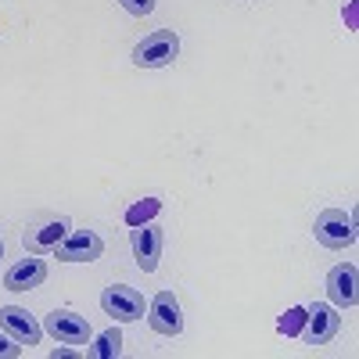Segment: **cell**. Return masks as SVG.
<instances>
[{
	"instance_id": "obj_19",
	"label": "cell",
	"mask_w": 359,
	"mask_h": 359,
	"mask_svg": "<svg viewBox=\"0 0 359 359\" xmlns=\"http://www.w3.org/2000/svg\"><path fill=\"white\" fill-rule=\"evenodd\" d=\"M0 259H4V241H0Z\"/></svg>"
},
{
	"instance_id": "obj_15",
	"label": "cell",
	"mask_w": 359,
	"mask_h": 359,
	"mask_svg": "<svg viewBox=\"0 0 359 359\" xmlns=\"http://www.w3.org/2000/svg\"><path fill=\"white\" fill-rule=\"evenodd\" d=\"M302 327H306V309H302V306H294V309H287V313L280 316L277 331L287 334V338H294V334H302Z\"/></svg>"
},
{
	"instance_id": "obj_8",
	"label": "cell",
	"mask_w": 359,
	"mask_h": 359,
	"mask_svg": "<svg viewBox=\"0 0 359 359\" xmlns=\"http://www.w3.org/2000/svg\"><path fill=\"white\" fill-rule=\"evenodd\" d=\"M133 259L144 273H155L158 259H162V226H155V223L133 226Z\"/></svg>"
},
{
	"instance_id": "obj_4",
	"label": "cell",
	"mask_w": 359,
	"mask_h": 359,
	"mask_svg": "<svg viewBox=\"0 0 359 359\" xmlns=\"http://www.w3.org/2000/svg\"><path fill=\"white\" fill-rule=\"evenodd\" d=\"M147 323H151L155 334H165V338H176L184 331V316H180V302L172 291H158L147 306Z\"/></svg>"
},
{
	"instance_id": "obj_1",
	"label": "cell",
	"mask_w": 359,
	"mask_h": 359,
	"mask_svg": "<svg viewBox=\"0 0 359 359\" xmlns=\"http://www.w3.org/2000/svg\"><path fill=\"white\" fill-rule=\"evenodd\" d=\"M180 54V36L172 29H155L133 47V65L137 69H165Z\"/></svg>"
},
{
	"instance_id": "obj_12",
	"label": "cell",
	"mask_w": 359,
	"mask_h": 359,
	"mask_svg": "<svg viewBox=\"0 0 359 359\" xmlns=\"http://www.w3.org/2000/svg\"><path fill=\"white\" fill-rule=\"evenodd\" d=\"M47 280V262L43 259H22L4 273V287L8 291H33Z\"/></svg>"
},
{
	"instance_id": "obj_3",
	"label": "cell",
	"mask_w": 359,
	"mask_h": 359,
	"mask_svg": "<svg viewBox=\"0 0 359 359\" xmlns=\"http://www.w3.org/2000/svg\"><path fill=\"white\" fill-rule=\"evenodd\" d=\"M101 309L108 316H115L118 323H133V320L144 316V294L130 284H111L101 294Z\"/></svg>"
},
{
	"instance_id": "obj_17",
	"label": "cell",
	"mask_w": 359,
	"mask_h": 359,
	"mask_svg": "<svg viewBox=\"0 0 359 359\" xmlns=\"http://www.w3.org/2000/svg\"><path fill=\"white\" fill-rule=\"evenodd\" d=\"M15 355H22V345L8 331H0V359H15Z\"/></svg>"
},
{
	"instance_id": "obj_2",
	"label": "cell",
	"mask_w": 359,
	"mask_h": 359,
	"mask_svg": "<svg viewBox=\"0 0 359 359\" xmlns=\"http://www.w3.org/2000/svg\"><path fill=\"white\" fill-rule=\"evenodd\" d=\"M313 233L323 248H345V245L355 241V219L345 208H323L313 223Z\"/></svg>"
},
{
	"instance_id": "obj_16",
	"label": "cell",
	"mask_w": 359,
	"mask_h": 359,
	"mask_svg": "<svg viewBox=\"0 0 359 359\" xmlns=\"http://www.w3.org/2000/svg\"><path fill=\"white\" fill-rule=\"evenodd\" d=\"M130 15H137V18H144V15H151L155 11V0H118Z\"/></svg>"
},
{
	"instance_id": "obj_6",
	"label": "cell",
	"mask_w": 359,
	"mask_h": 359,
	"mask_svg": "<svg viewBox=\"0 0 359 359\" xmlns=\"http://www.w3.org/2000/svg\"><path fill=\"white\" fill-rule=\"evenodd\" d=\"M47 331L62 341V345H86L90 341V323L86 316L72 313V309H54L47 320H43Z\"/></svg>"
},
{
	"instance_id": "obj_11",
	"label": "cell",
	"mask_w": 359,
	"mask_h": 359,
	"mask_svg": "<svg viewBox=\"0 0 359 359\" xmlns=\"http://www.w3.org/2000/svg\"><path fill=\"white\" fill-rule=\"evenodd\" d=\"M69 230H72V223H69L65 216L47 219V223H40L36 230H25V248L33 252V255H47V252H54L57 245L65 241Z\"/></svg>"
},
{
	"instance_id": "obj_18",
	"label": "cell",
	"mask_w": 359,
	"mask_h": 359,
	"mask_svg": "<svg viewBox=\"0 0 359 359\" xmlns=\"http://www.w3.org/2000/svg\"><path fill=\"white\" fill-rule=\"evenodd\" d=\"M76 355V348H54L50 352V359H72Z\"/></svg>"
},
{
	"instance_id": "obj_5",
	"label": "cell",
	"mask_w": 359,
	"mask_h": 359,
	"mask_svg": "<svg viewBox=\"0 0 359 359\" xmlns=\"http://www.w3.org/2000/svg\"><path fill=\"white\" fill-rule=\"evenodd\" d=\"M341 331V316L334 306H327V302H316L306 309V327H302V338L309 345H327L334 334Z\"/></svg>"
},
{
	"instance_id": "obj_14",
	"label": "cell",
	"mask_w": 359,
	"mask_h": 359,
	"mask_svg": "<svg viewBox=\"0 0 359 359\" xmlns=\"http://www.w3.org/2000/svg\"><path fill=\"white\" fill-rule=\"evenodd\" d=\"M158 208H162V201L158 198H144V201H137L130 212H126V223L130 226H140V223H151L155 216H158Z\"/></svg>"
},
{
	"instance_id": "obj_13",
	"label": "cell",
	"mask_w": 359,
	"mask_h": 359,
	"mask_svg": "<svg viewBox=\"0 0 359 359\" xmlns=\"http://www.w3.org/2000/svg\"><path fill=\"white\" fill-rule=\"evenodd\" d=\"M94 359H115V355H123V331L118 327H108V331L97 334V341L86 348Z\"/></svg>"
},
{
	"instance_id": "obj_7",
	"label": "cell",
	"mask_w": 359,
	"mask_h": 359,
	"mask_svg": "<svg viewBox=\"0 0 359 359\" xmlns=\"http://www.w3.org/2000/svg\"><path fill=\"white\" fill-rule=\"evenodd\" d=\"M0 331H8L18 345H40V323L33 320V313L22 306H0Z\"/></svg>"
},
{
	"instance_id": "obj_10",
	"label": "cell",
	"mask_w": 359,
	"mask_h": 359,
	"mask_svg": "<svg viewBox=\"0 0 359 359\" xmlns=\"http://www.w3.org/2000/svg\"><path fill=\"white\" fill-rule=\"evenodd\" d=\"M355 277H359L355 262H341L327 273V298H331V306H338V309L355 306Z\"/></svg>"
},
{
	"instance_id": "obj_9",
	"label": "cell",
	"mask_w": 359,
	"mask_h": 359,
	"mask_svg": "<svg viewBox=\"0 0 359 359\" xmlns=\"http://www.w3.org/2000/svg\"><path fill=\"white\" fill-rule=\"evenodd\" d=\"M54 255H57V262H94L104 255V241L90 230H76V233H69V241L54 248Z\"/></svg>"
}]
</instances>
